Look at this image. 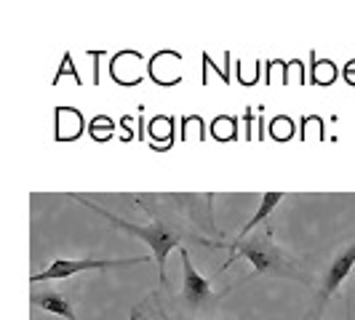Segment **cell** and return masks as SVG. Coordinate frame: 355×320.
Masks as SVG:
<instances>
[{
    "instance_id": "cell-1",
    "label": "cell",
    "mask_w": 355,
    "mask_h": 320,
    "mask_svg": "<svg viewBox=\"0 0 355 320\" xmlns=\"http://www.w3.org/2000/svg\"><path fill=\"white\" fill-rule=\"evenodd\" d=\"M72 200L86 206L89 211L105 216L115 230L125 232L131 238H139L144 246H150L153 259L158 267V281L163 288H168V275H166V259L174 249H187V246H203V249H222L225 232L214 224L211 219V195L203 203L198 195H134L137 206L142 208L150 222L147 224H134L125 222L118 213L107 211L96 206L89 197L70 193Z\"/></svg>"
},
{
    "instance_id": "cell-2",
    "label": "cell",
    "mask_w": 355,
    "mask_h": 320,
    "mask_svg": "<svg viewBox=\"0 0 355 320\" xmlns=\"http://www.w3.org/2000/svg\"><path fill=\"white\" fill-rule=\"evenodd\" d=\"M222 249L230 251V256H227L225 267L216 272V278H219L222 272H227L235 259H249L251 267H254V272L246 275L241 283H235V288L251 283V281H257V278H286V281L302 283V285H307V288L313 285L310 269H307V259L291 254L288 249H284V246L275 240L272 227H267L265 232H254V235L243 238V240H238V238L225 240Z\"/></svg>"
},
{
    "instance_id": "cell-3",
    "label": "cell",
    "mask_w": 355,
    "mask_h": 320,
    "mask_svg": "<svg viewBox=\"0 0 355 320\" xmlns=\"http://www.w3.org/2000/svg\"><path fill=\"white\" fill-rule=\"evenodd\" d=\"M307 269L313 278V302L304 320H320L326 304L337 296L342 283L347 281V275L355 267V235L350 240H339L331 246H323L315 254H307Z\"/></svg>"
},
{
    "instance_id": "cell-4",
    "label": "cell",
    "mask_w": 355,
    "mask_h": 320,
    "mask_svg": "<svg viewBox=\"0 0 355 320\" xmlns=\"http://www.w3.org/2000/svg\"><path fill=\"white\" fill-rule=\"evenodd\" d=\"M182 256V288H179V304H182V312L200 318V315H209L214 312L225 296H230L235 291V283L222 288V291H214V281H206L193 265V256L187 249H179ZM177 307V304H174Z\"/></svg>"
},
{
    "instance_id": "cell-5",
    "label": "cell",
    "mask_w": 355,
    "mask_h": 320,
    "mask_svg": "<svg viewBox=\"0 0 355 320\" xmlns=\"http://www.w3.org/2000/svg\"><path fill=\"white\" fill-rule=\"evenodd\" d=\"M137 265H150V254L144 256H128V259H94V256H86V259H56L46 267L43 272H35L30 281L33 285L49 283V281H67V278H75L80 272H105V269H118V267H137Z\"/></svg>"
},
{
    "instance_id": "cell-6",
    "label": "cell",
    "mask_w": 355,
    "mask_h": 320,
    "mask_svg": "<svg viewBox=\"0 0 355 320\" xmlns=\"http://www.w3.org/2000/svg\"><path fill=\"white\" fill-rule=\"evenodd\" d=\"M131 320H203L182 312L179 307L163 302V291H150L142 302L131 310Z\"/></svg>"
},
{
    "instance_id": "cell-7",
    "label": "cell",
    "mask_w": 355,
    "mask_h": 320,
    "mask_svg": "<svg viewBox=\"0 0 355 320\" xmlns=\"http://www.w3.org/2000/svg\"><path fill=\"white\" fill-rule=\"evenodd\" d=\"M30 304L37 307V310L51 312V315H59V318H64V320H80L72 296L64 294V291H59V288H33Z\"/></svg>"
},
{
    "instance_id": "cell-8",
    "label": "cell",
    "mask_w": 355,
    "mask_h": 320,
    "mask_svg": "<svg viewBox=\"0 0 355 320\" xmlns=\"http://www.w3.org/2000/svg\"><path fill=\"white\" fill-rule=\"evenodd\" d=\"M284 197H286V193H265V195H262V203H259V208H257V213H254V216H251L249 222L243 224V230L238 232L235 238H238V240L249 238L251 232H254V227H257V224H262V222H265L267 216H270V213H272L275 208H278V203H281Z\"/></svg>"
},
{
    "instance_id": "cell-9",
    "label": "cell",
    "mask_w": 355,
    "mask_h": 320,
    "mask_svg": "<svg viewBox=\"0 0 355 320\" xmlns=\"http://www.w3.org/2000/svg\"><path fill=\"white\" fill-rule=\"evenodd\" d=\"M345 318L353 320V304H350V294H345Z\"/></svg>"
}]
</instances>
